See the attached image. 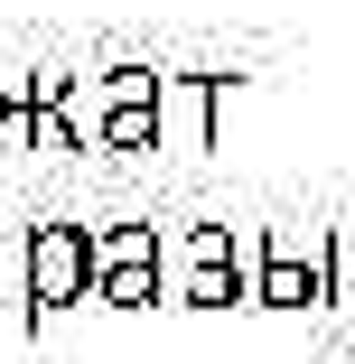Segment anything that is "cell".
<instances>
[{
    "instance_id": "1",
    "label": "cell",
    "mask_w": 355,
    "mask_h": 364,
    "mask_svg": "<svg viewBox=\"0 0 355 364\" xmlns=\"http://www.w3.org/2000/svg\"><path fill=\"white\" fill-rule=\"evenodd\" d=\"M19 289H28V309H75L94 289V234L85 225H38L28 252H19Z\"/></svg>"
},
{
    "instance_id": "2",
    "label": "cell",
    "mask_w": 355,
    "mask_h": 364,
    "mask_svg": "<svg viewBox=\"0 0 355 364\" xmlns=\"http://www.w3.org/2000/svg\"><path fill=\"white\" fill-rule=\"evenodd\" d=\"M150 252H159V243L140 234V225H112V234H94V271H140Z\"/></svg>"
},
{
    "instance_id": "3",
    "label": "cell",
    "mask_w": 355,
    "mask_h": 364,
    "mask_svg": "<svg viewBox=\"0 0 355 364\" xmlns=\"http://www.w3.org/2000/svg\"><path fill=\"white\" fill-rule=\"evenodd\" d=\"M150 289H159V271H150V262H140V271H94V299H103V309H140Z\"/></svg>"
},
{
    "instance_id": "4",
    "label": "cell",
    "mask_w": 355,
    "mask_h": 364,
    "mask_svg": "<svg viewBox=\"0 0 355 364\" xmlns=\"http://www.w3.org/2000/svg\"><path fill=\"white\" fill-rule=\"evenodd\" d=\"M0 299H10V243H0Z\"/></svg>"
}]
</instances>
